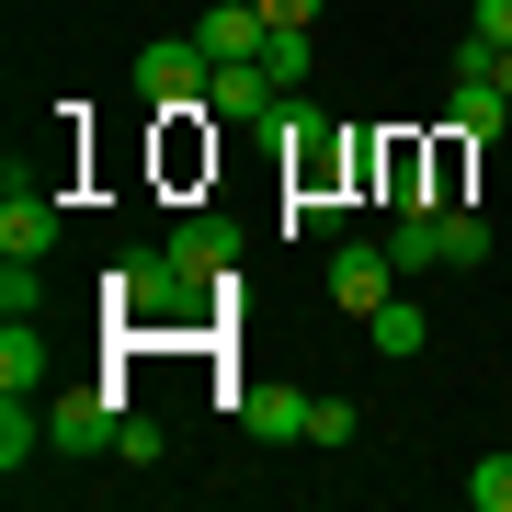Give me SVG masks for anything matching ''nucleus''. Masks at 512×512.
I'll list each match as a JSON object with an SVG mask.
<instances>
[{
	"instance_id": "1",
	"label": "nucleus",
	"mask_w": 512,
	"mask_h": 512,
	"mask_svg": "<svg viewBox=\"0 0 512 512\" xmlns=\"http://www.w3.org/2000/svg\"><path fill=\"white\" fill-rule=\"evenodd\" d=\"M103 296H114V319H126V330H183L205 285H194L171 251H137V262H114V274H103Z\"/></svg>"
},
{
	"instance_id": "2",
	"label": "nucleus",
	"mask_w": 512,
	"mask_h": 512,
	"mask_svg": "<svg viewBox=\"0 0 512 512\" xmlns=\"http://www.w3.org/2000/svg\"><path fill=\"white\" fill-rule=\"evenodd\" d=\"M205 69H217V57H205V35H148V46L126 57V80H137L148 114H160V103H205Z\"/></svg>"
},
{
	"instance_id": "3",
	"label": "nucleus",
	"mask_w": 512,
	"mask_h": 512,
	"mask_svg": "<svg viewBox=\"0 0 512 512\" xmlns=\"http://www.w3.org/2000/svg\"><path fill=\"white\" fill-rule=\"evenodd\" d=\"M274 103H285V80L262 69V57H217V69H205V114H217V126H274Z\"/></svg>"
},
{
	"instance_id": "4",
	"label": "nucleus",
	"mask_w": 512,
	"mask_h": 512,
	"mask_svg": "<svg viewBox=\"0 0 512 512\" xmlns=\"http://www.w3.org/2000/svg\"><path fill=\"white\" fill-rule=\"evenodd\" d=\"M365 171H376L387 217H444V205H433V148H421V137H376Z\"/></svg>"
},
{
	"instance_id": "5",
	"label": "nucleus",
	"mask_w": 512,
	"mask_h": 512,
	"mask_svg": "<svg viewBox=\"0 0 512 512\" xmlns=\"http://www.w3.org/2000/svg\"><path fill=\"white\" fill-rule=\"evenodd\" d=\"M330 296H342L353 319H376L387 308V285H399V262H387V239H330V274H319Z\"/></svg>"
},
{
	"instance_id": "6",
	"label": "nucleus",
	"mask_w": 512,
	"mask_h": 512,
	"mask_svg": "<svg viewBox=\"0 0 512 512\" xmlns=\"http://www.w3.org/2000/svg\"><path fill=\"white\" fill-rule=\"evenodd\" d=\"M114 421H126V387H69V399L46 410V444H57V456H103Z\"/></svg>"
},
{
	"instance_id": "7",
	"label": "nucleus",
	"mask_w": 512,
	"mask_h": 512,
	"mask_svg": "<svg viewBox=\"0 0 512 512\" xmlns=\"http://www.w3.org/2000/svg\"><path fill=\"white\" fill-rule=\"evenodd\" d=\"M160 251H171V262H183V274H194V285H228V274H239V228L217 217V205H194V217H183V228H171V239H160Z\"/></svg>"
},
{
	"instance_id": "8",
	"label": "nucleus",
	"mask_w": 512,
	"mask_h": 512,
	"mask_svg": "<svg viewBox=\"0 0 512 512\" xmlns=\"http://www.w3.org/2000/svg\"><path fill=\"white\" fill-rule=\"evenodd\" d=\"M0 251H23V262L57 251V205H46V183H23V171H12V194H0Z\"/></svg>"
},
{
	"instance_id": "9",
	"label": "nucleus",
	"mask_w": 512,
	"mask_h": 512,
	"mask_svg": "<svg viewBox=\"0 0 512 512\" xmlns=\"http://www.w3.org/2000/svg\"><path fill=\"white\" fill-rule=\"evenodd\" d=\"M308 387H251V399H239V433L251 444H308Z\"/></svg>"
},
{
	"instance_id": "10",
	"label": "nucleus",
	"mask_w": 512,
	"mask_h": 512,
	"mask_svg": "<svg viewBox=\"0 0 512 512\" xmlns=\"http://www.w3.org/2000/svg\"><path fill=\"white\" fill-rule=\"evenodd\" d=\"M444 137H467V148L512 137V92H490V80H456V103H444Z\"/></svg>"
},
{
	"instance_id": "11",
	"label": "nucleus",
	"mask_w": 512,
	"mask_h": 512,
	"mask_svg": "<svg viewBox=\"0 0 512 512\" xmlns=\"http://www.w3.org/2000/svg\"><path fill=\"white\" fill-rule=\"evenodd\" d=\"M194 35H205V57H262V35H274V23H262V0H217Z\"/></svg>"
},
{
	"instance_id": "12",
	"label": "nucleus",
	"mask_w": 512,
	"mask_h": 512,
	"mask_svg": "<svg viewBox=\"0 0 512 512\" xmlns=\"http://www.w3.org/2000/svg\"><path fill=\"white\" fill-rule=\"evenodd\" d=\"M23 387H46V330L0 319V399H23Z\"/></svg>"
},
{
	"instance_id": "13",
	"label": "nucleus",
	"mask_w": 512,
	"mask_h": 512,
	"mask_svg": "<svg viewBox=\"0 0 512 512\" xmlns=\"http://www.w3.org/2000/svg\"><path fill=\"white\" fill-rule=\"evenodd\" d=\"M365 342L387 353V365H410V353H421V342H433V319H421V308H410V296H387V308L365 319Z\"/></svg>"
},
{
	"instance_id": "14",
	"label": "nucleus",
	"mask_w": 512,
	"mask_h": 512,
	"mask_svg": "<svg viewBox=\"0 0 512 512\" xmlns=\"http://www.w3.org/2000/svg\"><path fill=\"white\" fill-rule=\"evenodd\" d=\"M387 262L399 274H444V217H387Z\"/></svg>"
},
{
	"instance_id": "15",
	"label": "nucleus",
	"mask_w": 512,
	"mask_h": 512,
	"mask_svg": "<svg viewBox=\"0 0 512 512\" xmlns=\"http://www.w3.org/2000/svg\"><path fill=\"white\" fill-rule=\"evenodd\" d=\"M444 274H490V217L478 205H444Z\"/></svg>"
},
{
	"instance_id": "16",
	"label": "nucleus",
	"mask_w": 512,
	"mask_h": 512,
	"mask_svg": "<svg viewBox=\"0 0 512 512\" xmlns=\"http://www.w3.org/2000/svg\"><path fill=\"white\" fill-rule=\"evenodd\" d=\"M35 444H46V410L0 399V478H23V467H35Z\"/></svg>"
},
{
	"instance_id": "17",
	"label": "nucleus",
	"mask_w": 512,
	"mask_h": 512,
	"mask_svg": "<svg viewBox=\"0 0 512 512\" xmlns=\"http://www.w3.org/2000/svg\"><path fill=\"white\" fill-rule=\"evenodd\" d=\"M308 57H319V46H308V23H274V35H262V69H274L285 92H308Z\"/></svg>"
},
{
	"instance_id": "18",
	"label": "nucleus",
	"mask_w": 512,
	"mask_h": 512,
	"mask_svg": "<svg viewBox=\"0 0 512 512\" xmlns=\"http://www.w3.org/2000/svg\"><path fill=\"white\" fill-rule=\"evenodd\" d=\"M35 296H46V262L0 251V319H35Z\"/></svg>"
},
{
	"instance_id": "19",
	"label": "nucleus",
	"mask_w": 512,
	"mask_h": 512,
	"mask_svg": "<svg viewBox=\"0 0 512 512\" xmlns=\"http://www.w3.org/2000/svg\"><path fill=\"white\" fill-rule=\"evenodd\" d=\"M160 456H171V433H160L148 410H126V421H114V467H160Z\"/></svg>"
},
{
	"instance_id": "20",
	"label": "nucleus",
	"mask_w": 512,
	"mask_h": 512,
	"mask_svg": "<svg viewBox=\"0 0 512 512\" xmlns=\"http://www.w3.org/2000/svg\"><path fill=\"white\" fill-rule=\"evenodd\" d=\"M285 228H308V239H342V194H285Z\"/></svg>"
},
{
	"instance_id": "21",
	"label": "nucleus",
	"mask_w": 512,
	"mask_h": 512,
	"mask_svg": "<svg viewBox=\"0 0 512 512\" xmlns=\"http://www.w3.org/2000/svg\"><path fill=\"white\" fill-rule=\"evenodd\" d=\"M467 501H478V512H512V456H478V467H467Z\"/></svg>"
},
{
	"instance_id": "22",
	"label": "nucleus",
	"mask_w": 512,
	"mask_h": 512,
	"mask_svg": "<svg viewBox=\"0 0 512 512\" xmlns=\"http://www.w3.org/2000/svg\"><path fill=\"white\" fill-rule=\"evenodd\" d=\"M353 433H365V421H353V399H319V410H308V444H353Z\"/></svg>"
},
{
	"instance_id": "23",
	"label": "nucleus",
	"mask_w": 512,
	"mask_h": 512,
	"mask_svg": "<svg viewBox=\"0 0 512 512\" xmlns=\"http://www.w3.org/2000/svg\"><path fill=\"white\" fill-rule=\"evenodd\" d=\"M478 35H490V46H512V0H478Z\"/></svg>"
},
{
	"instance_id": "24",
	"label": "nucleus",
	"mask_w": 512,
	"mask_h": 512,
	"mask_svg": "<svg viewBox=\"0 0 512 512\" xmlns=\"http://www.w3.org/2000/svg\"><path fill=\"white\" fill-rule=\"evenodd\" d=\"M262 23H319V0H262Z\"/></svg>"
},
{
	"instance_id": "25",
	"label": "nucleus",
	"mask_w": 512,
	"mask_h": 512,
	"mask_svg": "<svg viewBox=\"0 0 512 512\" xmlns=\"http://www.w3.org/2000/svg\"><path fill=\"white\" fill-rule=\"evenodd\" d=\"M490 92H512V46H490Z\"/></svg>"
}]
</instances>
